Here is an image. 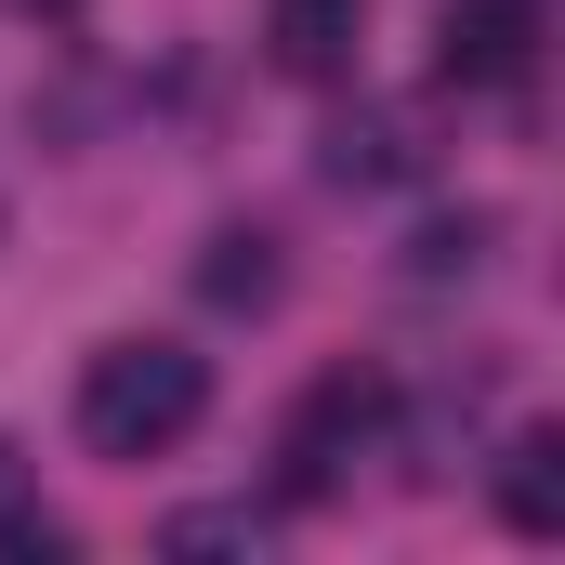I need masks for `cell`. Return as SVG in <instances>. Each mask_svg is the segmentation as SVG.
Here are the masks:
<instances>
[{
    "instance_id": "cell-1",
    "label": "cell",
    "mask_w": 565,
    "mask_h": 565,
    "mask_svg": "<svg viewBox=\"0 0 565 565\" xmlns=\"http://www.w3.org/2000/svg\"><path fill=\"white\" fill-rule=\"evenodd\" d=\"M198 422H211V355H184V342H106L79 369V447L93 460H158Z\"/></svg>"
},
{
    "instance_id": "cell-2",
    "label": "cell",
    "mask_w": 565,
    "mask_h": 565,
    "mask_svg": "<svg viewBox=\"0 0 565 565\" xmlns=\"http://www.w3.org/2000/svg\"><path fill=\"white\" fill-rule=\"evenodd\" d=\"M382 434V382H355V369H329L302 408H289V434H277V460H289V500H329L342 473H355V447Z\"/></svg>"
},
{
    "instance_id": "cell-3",
    "label": "cell",
    "mask_w": 565,
    "mask_h": 565,
    "mask_svg": "<svg viewBox=\"0 0 565 565\" xmlns=\"http://www.w3.org/2000/svg\"><path fill=\"white\" fill-rule=\"evenodd\" d=\"M434 66H447L460 93H513V79L540 66V13H526V0H460V13H447V53H434Z\"/></svg>"
},
{
    "instance_id": "cell-4",
    "label": "cell",
    "mask_w": 565,
    "mask_h": 565,
    "mask_svg": "<svg viewBox=\"0 0 565 565\" xmlns=\"http://www.w3.org/2000/svg\"><path fill=\"white\" fill-rule=\"evenodd\" d=\"M355 26H369V0H264V53H277L289 79H342L355 66Z\"/></svg>"
},
{
    "instance_id": "cell-5",
    "label": "cell",
    "mask_w": 565,
    "mask_h": 565,
    "mask_svg": "<svg viewBox=\"0 0 565 565\" xmlns=\"http://www.w3.org/2000/svg\"><path fill=\"white\" fill-rule=\"evenodd\" d=\"M500 513H513L526 540L565 526V447H553V434H513V460H500Z\"/></svg>"
},
{
    "instance_id": "cell-6",
    "label": "cell",
    "mask_w": 565,
    "mask_h": 565,
    "mask_svg": "<svg viewBox=\"0 0 565 565\" xmlns=\"http://www.w3.org/2000/svg\"><path fill=\"white\" fill-rule=\"evenodd\" d=\"M211 302H277V237H250V224H224L211 237V264H198Z\"/></svg>"
},
{
    "instance_id": "cell-7",
    "label": "cell",
    "mask_w": 565,
    "mask_h": 565,
    "mask_svg": "<svg viewBox=\"0 0 565 565\" xmlns=\"http://www.w3.org/2000/svg\"><path fill=\"white\" fill-rule=\"evenodd\" d=\"M171 553H264V513H171Z\"/></svg>"
},
{
    "instance_id": "cell-8",
    "label": "cell",
    "mask_w": 565,
    "mask_h": 565,
    "mask_svg": "<svg viewBox=\"0 0 565 565\" xmlns=\"http://www.w3.org/2000/svg\"><path fill=\"white\" fill-rule=\"evenodd\" d=\"M0 500H13V447H0Z\"/></svg>"
},
{
    "instance_id": "cell-9",
    "label": "cell",
    "mask_w": 565,
    "mask_h": 565,
    "mask_svg": "<svg viewBox=\"0 0 565 565\" xmlns=\"http://www.w3.org/2000/svg\"><path fill=\"white\" fill-rule=\"evenodd\" d=\"M26 13H79V0H26Z\"/></svg>"
}]
</instances>
